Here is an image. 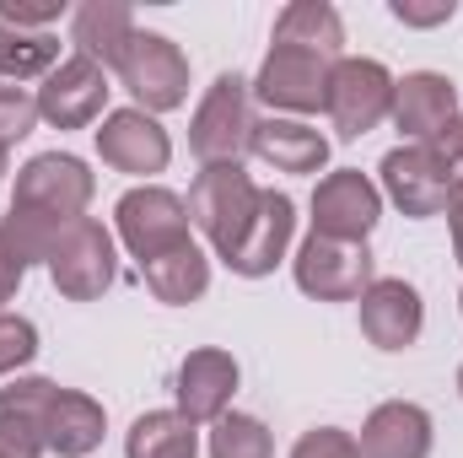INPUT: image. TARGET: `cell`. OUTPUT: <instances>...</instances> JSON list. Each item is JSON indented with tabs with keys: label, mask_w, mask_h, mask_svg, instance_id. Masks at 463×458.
Segmentation results:
<instances>
[{
	"label": "cell",
	"mask_w": 463,
	"mask_h": 458,
	"mask_svg": "<svg viewBox=\"0 0 463 458\" xmlns=\"http://www.w3.org/2000/svg\"><path fill=\"white\" fill-rule=\"evenodd\" d=\"M253 81H242L237 71L216 76L194 109L189 124V151L205 162V167H222V162H242V151L253 146Z\"/></svg>",
	"instance_id": "obj_1"
},
{
	"label": "cell",
	"mask_w": 463,
	"mask_h": 458,
	"mask_svg": "<svg viewBox=\"0 0 463 458\" xmlns=\"http://www.w3.org/2000/svg\"><path fill=\"white\" fill-rule=\"evenodd\" d=\"M114 71H118V81L135 92L140 114L156 119V114H173V109L189 103V60L162 33H135Z\"/></svg>",
	"instance_id": "obj_2"
},
{
	"label": "cell",
	"mask_w": 463,
	"mask_h": 458,
	"mask_svg": "<svg viewBox=\"0 0 463 458\" xmlns=\"http://www.w3.org/2000/svg\"><path fill=\"white\" fill-rule=\"evenodd\" d=\"M324 114H329L340 140L372 135L383 119L393 114V76H388V65H377V60H335L329 92H324Z\"/></svg>",
	"instance_id": "obj_3"
},
{
	"label": "cell",
	"mask_w": 463,
	"mask_h": 458,
	"mask_svg": "<svg viewBox=\"0 0 463 458\" xmlns=\"http://www.w3.org/2000/svg\"><path fill=\"white\" fill-rule=\"evenodd\" d=\"M49 275H54L60 297H71V302H98L118 275L114 232L103 227V222H92V216L71 222V227L60 232L54 253H49Z\"/></svg>",
	"instance_id": "obj_4"
},
{
	"label": "cell",
	"mask_w": 463,
	"mask_h": 458,
	"mask_svg": "<svg viewBox=\"0 0 463 458\" xmlns=\"http://www.w3.org/2000/svg\"><path fill=\"white\" fill-rule=\"evenodd\" d=\"M92 189H98V178L87 173L81 157H71V151H43V157L22 162V173H16V200H11V205L38 211V216H54V222H81L87 205H92Z\"/></svg>",
	"instance_id": "obj_5"
},
{
	"label": "cell",
	"mask_w": 463,
	"mask_h": 458,
	"mask_svg": "<svg viewBox=\"0 0 463 458\" xmlns=\"http://www.w3.org/2000/svg\"><path fill=\"white\" fill-rule=\"evenodd\" d=\"M114 227H118V237H124V248H129L140 264H151L156 253L189 243V227H194V222H189V205H184L173 189L140 184V189H129L114 205Z\"/></svg>",
	"instance_id": "obj_6"
},
{
	"label": "cell",
	"mask_w": 463,
	"mask_h": 458,
	"mask_svg": "<svg viewBox=\"0 0 463 458\" xmlns=\"http://www.w3.org/2000/svg\"><path fill=\"white\" fill-rule=\"evenodd\" d=\"M377 173H383V195H388L404 216H415V222L442 216V211L453 205V189L463 184L431 146H399V151L383 157Z\"/></svg>",
	"instance_id": "obj_7"
},
{
	"label": "cell",
	"mask_w": 463,
	"mask_h": 458,
	"mask_svg": "<svg viewBox=\"0 0 463 458\" xmlns=\"http://www.w3.org/2000/svg\"><path fill=\"white\" fill-rule=\"evenodd\" d=\"M253 205H259V189H253V178L242 173V162L200 167V178L189 184V222L211 237L216 253L237 243V232L248 227Z\"/></svg>",
	"instance_id": "obj_8"
},
{
	"label": "cell",
	"mask_w": 463,
	"mask_h": 458,
	"mask_svg": "<svg viewBox=\"0 0 463 458\" xmlns=\"http://www.w3.org/2000/svg\"><path fill=\"white\" fill-rule=\"evenodd\" d=\"M372 281L377 275H372L366 243H340V237L307 232V243L297 248V286L318 302H355Z\"/></svg>",
	"instance_id": "obj_9"
},
{
	"label": "cell",
	"mask_w": 463,
	"mask_h": 458,
	"mask_svg": "<svg viewBox=\"0 0 463 458\" xmlns=\"http://www.w3.org/2000/svg\"><path fill=\"white\" fill-rule=\"evenodd\" d=\"M291 232H297V205H291V195L259 189V205H253L248 227L237 232V243L222 248L216 259L227 264L232 275H242V281H264V275H275V264L286 259Z\"/></svg>",
	"instance_id": "obj_10"
},
{
	"label": "cell",
	"mask_w": 463,
	"mask_h": 458,
	"mask_svg": "<svg viewBox=\"0 0 463 458\" xmlns=\"http://www.w3.org/2000/svg\"><path fill=\"white\" fill-rule=\"evenodd\" d=\"M329 71H335V60H324V54L269 49L253 76V98L269 103L275 114H318L324 92H329Z\"/></svg>",
	"instance_id": "obj_11"
},
{
	"label": "cell",
	"mask_w": 463,
	"mask_h": 458,
	"mask_svg": "<svg viewBox=\"0 0 463 458\" xmlns=\"http://www.w3.org/2000/svg\"><path fill=\"white\" fill-rule=\"evenodd\" d=\"M377 216H383V189L361 167H340V173L318 178V189H313V232L318 237L366 243Z\"/></svg>",
	"instance_id": "obj_12"
},
{
	"label": "cell",
	"mask_w": 463,
	"mask_h": 458,
	"mask_svg": "<svg viewBox=\"0 0 463 458\" xmlns=\"http://www.w3.org/2000/svg\"><path fill=\"white\" fill-rule=\"evenodd\" d=\"M109 92H114L109 71L92 65L87 54H71V60H60L43 76V87H38V119H49L54 129H87L92 119L103 114Z\"/></svg>",
	"instance_id": "obj_13"
},
{
	"label": "cell",
	"mask_w": 463,
	"mask_h": 458,
	"mask_svg": "<svg viewBox=\"0 0 463 458\" xmlns=\"http://www.w3.org/2000/svg\"><path fill=\"white\" fill-rule=\"evenodd\" d=\"M98 157L114 167V173H129V178H151L173 162V140L167 129L140 109H118V114L103 119L98 129Z\"/></svg>",
	"instance_id": "obj_14"
},
{
	"label": "cell",
	"mask_w": 463,
	"mask_h": 458,
	"mask_svg": "<svg viewBox=\"0 0 463 458\" xmlns=\"http://www.w3.org/2000/svg\"><path fill=\"white\" fill-rule=\"evenodd\" d=\"M420 324H426V302L410 281H372L361 291V335L377 345V350H404V345L420 340Z\"/></svg>",
	"instance_id": "obj_15"
},
{
	"label": "cell",
	"mask_w": 463,
	"mask_h": 458,
	"mask_svg": "<svg viewBox=\"0 0 463 458\" xmlns=\"http://www.w3.org/2000/svg\"><path fill=\"white\" fill-rule=\"evenodd\" d=\"M178 415L184 421H222L232 405V394H237V361H232L227 350H216V345H205V350H189L184 356V367H178Z\"/></svg>",
	"instance_id": "obj_16"
},
{
	"label": "cell",
	"mask_w": 463,
	"mask_h": 458,
	"mask_svg": "<svg viewBox=\"0 0 463 458\" xmlns=\"http://www.w3.org/2000/svg\"><path fill=\"white\" fill-rule=\"evenodd\" d=\"M453 119H458V87H453L448 76L415 71V76L393 81V124H399V135L431 146Z\"/></svg>",
	"instance_id": "obj_17"
},
{
	"label": "cell",
	"mask_w": 463,
	"mask_h": 458,
	"mask_svg": "<svg viewBox=\"0 0 463 458\" xmlns=\"http://www.w3.org/2000/svg\"><path fill=\"white\" fill-rule=\"evenodd\" d=\"M60 383L49 377H16L11 388H0V453L5 458H43V415Z\"/></svg>",
	"instance_id": "obj_18"
},
{
	"label": "cell",
	"mask_w": 463,
	"mask_h": 458,
	"mask_svg": "<svg viewBox=\"0 0 463 458\" xmlns=\"http://www.w3.org/2000/svg\"><path fill=\"white\" fill-rule=\"evenodd\" d=\"M361 458H431V415L410 399H388L361 426Z\"/></svg>",
	"instance_id": "obj_19"
},
{
	"label": "cell",
	"mask_w": 463,
	"mask_h": 458,
	"mask_svg": "<svg viewBox=\"0 0 463 458\" xmlns=\"http://www.w3.org/2000/svg\"><path fill=\"white\" fill-rule=\"evenodd\" d=\"M248 151L275 173H324L329 162V140L302 119H259Z\"/></svg>",
	"instance_id": "obj_20"
},
{
	"label": "cell",
	"mask_w": 463,
	"mask_h": 458,
	"mask_svg": "<svg viewBox=\"0 0 463 458\" xmlns=\"http://www.w3.org/2000/svg\"><path fill=\"white\" fill-rule=\"evenodd\" d=\"M43 443L60 458H87L103 443V405L81 388H54L49 415H43Z\"/></svg>",
	"instance_id": "obj_21"
},
{
	"label": "cell",
	"mask_w": 463,
	"mask_h": 458,
	"mask_svg": "<svg viewBox=\"0 0 463 458\" xmlns=\"http://www.w3.org/2000/svg\"><path fill=\"white\" fill-rule=\"evenodd\" d=\"M129 38H135V16H129L124 0H87V5H76V16H71V43H76V54H87V60L103 65V71H114L118 60H124Z\"/></svg>",
	"instance_id": "obj_22"
},
{
	"label": "cell",
	"mask_w": 463,
	"mask_h": 458,
	"mask_svg": "<svg viewBox=\"0 0 463 458\" xmlns=\"http://www.w3.org/2000/svg\"><path fill=\"white\" fill-rule=\"evenodd\" d=\"M275 49H307L324 60H340L345 49V22L329 0H291L275 16Z\"/></svg>",
	"instance_id": "obj_23"
},
{
	"label": "cell",
	"mask_w": 463,
	"mask_h": 458,
	"mask_svg": "<svg viewBox=\"0 0 463 458\" xmlns=\"http://www.w3.org/2000/svg\"><path fill=\"white\" fill-rule=\"evenodd\" d=\"M140 275H146V286H151L156 302L184 308V302H200V297H205V286H211V259H205V248L189 237V243L156 253L151 264H140Z\"/></svg>",
	"instance_id": "obj_24"
},
{
	"label": "cell",
	"mask_w": 463,
	"mask_h": 458,
	"mask_svg": "<svg viewBox=\"0 0 463 458\" xmlns=\"http://www.w3.org/2000/svg\"><path fill=\"white\" fill-rule=\"evenodd\" d=\"M124 458H200V426L178 410H146L124 437Z\"/></svg>",
	"instance_id": "obj_25"
},
{
	"label": "cell",
	"mask_w": 463,
	"mask_h": 458,
	"mask_svg": "<svg viewBox=\"0 0 463 458\" xmlns=\"http://www.w3.org/2000/svg\"><path fill=\"white\" fill-rule=\"evenodd\" d=\"M60 65V38L54 33H22L0 22V81H27L49 76Z\"/></svg>",
	"instance_id": "obj_26"
},
{
	"label": "cell",
	"mask_w": 463,
	"mask_h": 458,
	"mask_svg": "<svg viewBox=\"0 0 463 458\" xmlns=\"http://www.w3.org/2000/svg\"><path fill=\"white\" fill-rule=\"evenodd\" d=\"M65 227H71V222L38 216V211H22V205H11V211L0 216V232H5V243L22 253V264H33V259L49 264V253H54V243H60V232Z\"/></svg>",
	"instance_id": "obj_27"
},
{
	"label": "cell",
	"mask_w": 463,
	"mask_h": 458,
	"mask_svg": "<svg viewBox=\"0 0 463 458\" xmlns=\"http://www.w3.org/2000/svg\"><path fill=\"white\" fill-rule=\"evenodd\" d=\"M211 458H275V437L259 415H222L211 432Z\"/></svg>",
	"instance_id": "obj_28"
},
{
	"label": "cell",
	"mask_w": 463,
	"mask_h": 458,
	"mask_svg": "<svg viewBox=\"0 0 463 458\" xmlns=\"http://www.w3.org/2000/svg\"><path fill=\"white\" fill-rule=\"evenodd\" d=\"M33 124H38V98L22 92V87H0V146L27 140Z\"/></svg>",
	"instance_id": "obj_29"
},
{
	"label": "cell",
	"mask_w": 463,
	"mask_h": 458,
	"mask_svg": "<svg viewBox=\"0 0 463 458\" xmlns=\"http://www.w3.org/2000/svg\"><path fill=\"white\" fill-rule=\"evenodd\" d=\"M33 356H38V329L27 319H16V313H0V377L27 367Z\"/></svg>",
	"instance_id": "obj_30"
},
{
	"label": "cell",
	"mask_w": 463,
	"mask_h": 458,
	"mask_svg": "<svg viewBox=\"0 0 463 458\" xmlns=\"http://www.w3.org/2000/svg\"><path fill=\"white\" fill-rule=\"evenodd\" d=\"M291 458H361V448H355V437L340 432V426H313V432L297 437Z\"/></svg>",
	"instance_id": "obj_31"
},
{
	"label": "cell",
	"mask_w": 463,
	"mask_h": 458,
	"mask_svg": "<svg viewBox=\"0 0 463 458\" xmlns=\"http://www.w3.org/2000/svg\"><path fill=\"white\" fill-rule=\"evenodd\" d=\"M54 16H65V0H27V5H16V0H0V22L5 27H22V33H43Z\"/></svg>",
	"instance_id": "obj_32"
},
{
	"label": "cell",
	"mask_w": 463,
	"mask_h": 458,
	"mask_svg": "<svg viewBox=\"0 0 463 458\" xmlns=\"http://www.w3.org/2000/svg\"><path fill=\"white\" fill-rule=\"evenodd\" d=\"M388 11H393L404 27H442V22L458 16V0H393Z\"/></svg>",
	"instance_id": "obj_33"
},
{
	"label": "cell",
	"mask_w": 463,
	"mask_h": 458,
	"mask_svg": "<svg viewBox=\"0 0 463 458\" xmlns=\"http://www.w3.org/2000/svg\"><path fill=\"white\" fill-rule=\"evenodd\" d=\"M22 275H27V264H22V253L5 243V232H0V308L16 297V286H22Z\"/></svg>",
	"instance_id": "obj_34"
},
{
	"label": "cell",
	"mask_w": 463,
	"mask_h": 458,
	"mask_svg": "<svg viewBox=\"0 0 463 458\" xmlns=\"http://www.w3.org/2000/svg\"><path fill=\"white\" fill-rule=\"evenodd\" d=\"M431 151H437V157H442V162H448V167L463 178V109H458V119H453V124L431 140Z\"/></svg>",
	"instance_id": "obj_35"
},
{
	"label": "cell",
	"mask_w": 463,
	"mask_h": 458,
	"mask_svg": "<svg viewBox=\"0 0 463 458\" xmlns=\"http://www.w3.org/2000/svg\"><path fill=\"white\" fill-rule=\"evenodd\" d=\"M448 222H453V253H458V264H463V184L453 189V205H448Z\"/></svg>",
	"instance_id": "obj_36"
},
{
	"label": "cell",
	"mask_w": 463,
	"mask_h": 458,
	"mask_svg": "<svg viewBox=\"0 0 463 458\" xmlns=\"http://www.w3.org/2000/svg\"><path fill=\"white\" fill-rule=\"evenodd\" d=\"M5 157H11V146H0V178H5Z\"/></svg>",
	"instance_id": "obj_37"
},
{
	"label": "cell",
	"mask_w": 463,
	"mask_h": 458,
	"mask_svg": "<svg viewBox=\"0 0 463 458\" xmlns=\"http://www.w3.org/2000/svg\"><path fill=\"white\" fill-rule=\"evenodd\" d=\"M458 394H463V367H458Z\"/></svg>",
	"instance_id": "obj_38"
},
{
	"label": "cell",
	"mask_w": 463,
	"mask_h": 458,
	"mask_svg": "<svg viewBox=\"0 0 463 458\" xmlns=\"http://www.w3.org/2000/svg\"><path fill=\"white\" fill-rule=\"evenodd\" d=\"M0 458H5V453H0Z\"/></svg>",
	"instance_id": "obj_39"
},
{
	"label": "cell",
	"mask_w": 463,
	"mask_h": 458,
	"mask_svg": "<svg viewBox=\"0 0 463 458\" xmlns=\"http://www.w3.org/2000/svg\"><path fill=\"white\" fill-rule=\"evenodd\" d=\"M458 302H463V297H458Z\"/></svg>",
	"instance_id": "obj_40"
}]
</instances>
